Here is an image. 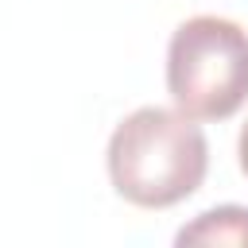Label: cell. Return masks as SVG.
I'll return each mask as SVG.
<instances>
[{"label": "cell", "mask_w": 248, "mask_h": 248, "mask_svg": "<svg viewBox=\"0 0 248 248\" xmlns=\"http://www.w3.org/2000/svg\"><path fill=\"white\" fill-rule=\"evenodd\" d=\"M108 182L140 209H170L194 198L209 170V143L194 116L143 105L108 136Z\"/></svg>", "instance_id": "6da1fadb"}, {"label": "cell", "mask_w": 248, "mask_h": 248, "mask_svg": "<svg viewBox=\"0 0 248 248\" xmlns=\"http://www.w3.org/2000/svg\"><path fill=\"white\" fill-rule=\"evenodd\" d=\"M167 93L194 120H229L248 101V31L225 16H194L167 43Z\"/></svg>", "instance_id": "7a4b0ae2"}, {"label": "cell", "mask_w": 248, "mask_h": 248, "mask_svg": "<svg viewBox=\"0 0 248 248\" xmlns=\"http://www.w3.org/2000/svg\"><path fill=\"white\" fill-rule=\"evenodd\" d=\"M174 244H240L248 248V209L244 205H213L198 213L190 225L174 232Z\"/></svg>", "instance_id": "3957f363"}, {"label": "cell", "mask_w": 248, "mask_h": 248, "mask_svg": "<svg viewBox=\"0 0 248 248\" xmlns=\"http://www.w3.org/2000/svg\"><path fill=\"white\" fill-rule=\"evenodd\" d=\"M236 159H240V170L248 178V124L240 128V140H236Z\"/></svg>", "instance_id": "277c9868"}]
</instances>
